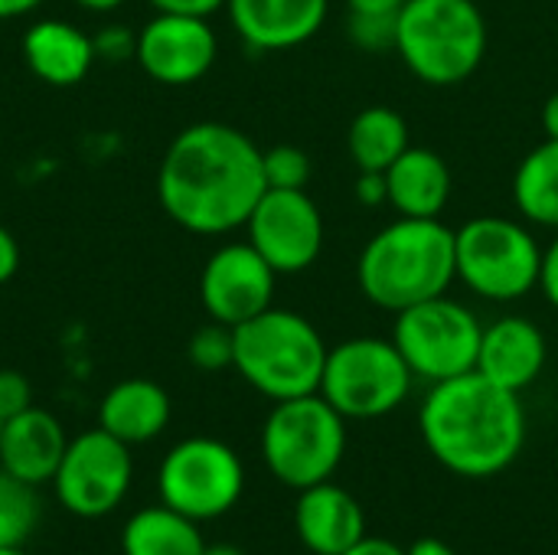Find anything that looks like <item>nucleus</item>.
Masks as SVG:
<instances>
[{
    "label": "nucleus",
    "mask_w": 558,
    "mask_h": 555,
    "mask_svg": "<svg viewBox=\"0 0 558 555\" xmlns=\"http://www.w3.org/2000/svg\"><path fill=\"white\" fill-rule=\"evenodd\" d=\"M262 147L222 121L183 128L157 170V200L186 232L226 236L245 229L265 193Z\"/></svg>",
    "instance_id": "obj_1"
},
{
    "label": "nucleus",
    "mask_w": 558,
    "mask_h": 555,
    "mask_svg": "<svg viewBox=\"0 0 558 555\" xmlns=\"http://www.w3.org/2000/svg\"><path fill=\"white\" fill-rule=\"evenodd\" d=\"M418 432L445 471L468 481L497 478L526 445L523 396L471 370L428 386L418 409Z\"/></svg>",
    "instance_id": "obj_2"
},
{
    "label": "nucleus",
    "mask_w": 558,
    "mask_h": 555,
    "mask_svg": "<svg viewBox=\"0 0 558 555\" xmlns=\"http://www.w3.org/2000/svg\"><path fill=\"white\" fill-rule=\"evenodd\" d=\"M454 285V229L445 219L396 216L366 239L356 258L360 294L392 317L422 301L451 294Z\"/></svg>",
    "instance_id": "obj_3"
},
{
    "label": "nucleus",
    "mask_w": 558,
    "mask_h": 555,
    "mask_svg": "<svg viewBox=\"0 0 558 555\" xmlns=\"http://www.w3.org/2000/svg\"><path fill=\"white\" fill-rule=\"evenodd\" d=\"M232 330H235L232 370L255 393H262L271 402L320 393V376L330 347L311 317L271 304L268 311Z\"/></svg>",
    "instance_id": "obj_4"
},
{
    "label": "nucleus",
    "mask_w": 558,
    "mask_h": 555,
    "mask_svg": "<svg viewBox=\"0 0 558 555\" xmlns=\"http://www.w3.org/2000/svg\"><path fill=\"white\" fill-rule=\"evenodd\" d=\"M396 56L432 88L468 82L487 56V20L474 0H409L396 23Z\"/></svg>",
    "instance_id": "obj_5"
},
{
    "label": "nucleus",
    "mask_w": 558,
    "mask_h": 555,
    "mask_svg": "<svg viewBox=\"0 0 558 555\" xmlns=\"http://www.w3.org/2000/svg\"><path fill=\"white\" fill-rule=\"evenodd\" d=\"M454 268L474 298L513 304L539 288L543 245L526 219L484 213L454 229Z\"/></svg>",
    "instance_id": "obj_6"
},
{
    "label": "nucleus",
    "mask_w": 558,
    "mask_h": 555,
    "mask_svg": "<svg viewBox=\"0 0 558 555\" xmlns=\"http://www.w3.org/2000/svg\"><path fill=\"white\" fill-rule=\"evenodd\" d=\"M347 455V419L320 396L271 402L262 425V461L291 491L333 481Z\"/></svg>",
    "instance_id": "obj_7"
},
{
    "label": "nucleus",
    "mask_w": 558,
    "mask_h": 555,
    "mask_svg": "<svg viewBox=\"0 0 558 555\" xmlns=\"http://www.w3.org/2000/svg\"><path fill=\"white\" fill-rule=\"evenodd\" d=\"M415 376L392 337H350L327 350L320 396L347 422L392 415L412 396Z\"/></svg>",
    "instance_id": "obj_8"
},
{
    "label": "nucleus",
    "mask_w": 558,
    "mask_h": 555,
    "mask_svg": "<svg viewBox=\"0 0 558 555\" xmlns=\"http://www.w3.org/2000/svg\"><path fill=\"white\" fill-rule=\"evenodd\" d=\"M481 337V317L451 294L405 307L392 324V343L409 363L415 383L428 386L477 370Z\"/></svg>",
    "instance_id": "obj_9"
},
{
    "label": "nucleus",
    "mask_w": 558,
    "mask_h": 555,
    "mask_svg": "<svg viewBox=\"0 0 558 555\" xmlns=\"http://www.w3.org/2000/svg\"><path fill=\"white\" fill-rule=\"evenodd\" d=\"M157 491L160 504H167L170 510L196 523H209L226 517L242 500L245 464L232 445L209 435H193L177 442L163 455Z\"/></svg>",
    "instance_id": "obj_10"
},
{
    "label": "nucleus",
    "mask_w": 558,
    "mask_h": 555,
    "mask_svg": "<svg viewBox=\"0 0 558 555\" xmlns=\"http://www.w3.org/2000/svg\"><path fill=\"white\" fill-rule=\"evenodd\" d=\"M134 481L131 448L105 429L69 438V448L52 478L56 500L78 520H101L121 507Z\"/></svg>",
    "instance_id": "obj_11"
},
{
    "label": "nucleus",
    "mask_w": 558,
    "mask_h": 555,
    "mask_svg": "<svg viewBox=\"0 0 558 555\" xmlns=\"http://www.w3.org/2000/svg\"><path fill=\"white\" fill-rule=\"evenodd\" d=\"M245 239L278 275H301L317 265L327 226L307 190H265L245 222Z\"/></svg>",
    "instance_id": "obj_12"
},
{
    "label": "nucleus",
    "mask_w": 558,
    "mask_h": 555,
    "mask_svg": "<svg viewBox=\"0 0 558 555\" xmlns=\"http://www.w3.org/2000/svg\"><path fill=\"white\" fill-rule=\"evenodd\" d=\"M278 272L248 239L219 245L199 272V301L209 321L239 327L275 304Z\"/></svg>",
    "instance_id": "obj_13"
},
{
    "label": "nucleus",
    "mask_w": 558,
    "mask_h": 555,
    "mask_svg": "<svg viewBox=\"0 0 558 555\" xmlns=\"http://www.w3.org/2000/svg\"><path fill=\"white\" fill-rule=\"evenodd\" d=\"M219 56V36L203 16L154 13L134 43V59L147 79L180 88L199 82Z\"/></svg>",
    "instance_id": "obj_14"
},
{
    "label": "nucleus",
    "mask_w": 558,
    "mask_h": 555,
    "mask_svg": "<svg viewBox=\"0 0 558 555\" xmlns=\"http://www.w3.org/2000/svg\"><path fill=\"white\" fill-rule=\"evenodd\" d=\"M226 13L252 52H288L324 29L330 0H226Z\"/></svg>",
    "instance_id": "obj_15"
},
{
    "label": "nucleus",
    "mask_w": 558,
    "mask_h": 555,
    "mask_svg": "<svg viewBox=\"0 0 558 555\" xmlns=\"http://www.w3.org/2000/svg\"><path fill=\"white\" fill-rule=\"evenodd\" d=\"M546 360H549V343L536 321L523 314H507L484 324L477 373L487 376L490 383L523 396L543 376Z\"/></svg>",
    "instance_id": "obj_16"
},
{
    "label": "nucleus",
    "mask_w": 558,
    "mask_h": 555,
    "mask_svg": "<svg viewBox=\"0 0 558 555\" xmlns=\"http://www.w3.org/2000/svg\"><path fill=\"white\" fill-rule=\"evenodd\" d=\"M294 533L311 555H343L366 536L360 500L333 481L298 491Z\"/></svg>",
    "instance_id": "obj_17"
},
{
    "label": "nucleus",
    "mask_w": 558,
    "mask_h": 555,
    "mask_svg": "<svg viewBox=\"0 0 558 555\" xmlns=\"http://www.w3.org/2000/svg\"><path fill=\"white\" fill-rule=\"evenodd\" d=\"M65 448H69V435L62 422L46 409L29 406L20 415L3 419L0 468L33 487L52 484Z\"/></svg>",
    "instance_id": "obj_18"
},
{
    "label": "nucleus",
    "mask_w": 558,
    "mask_h": 555,
    "mask_svg": "<svg viewBox=\"0 0 558 555\" xmlns=\"http://www.w3.org/2000/svg\"><path fill=\"white\" fill-rule=\"evenodd\" d=\"M20 52L26 69L52 88L78 85L92 72V62L98 59L95 39L69 20L33 23L20 39Z\"/></svg>",
    "instance_id": "obj_19"
},
{
    "label": "nucleus",
    "mask_w": 558,
    "mask_h": 555,
    "mask_svg": "<svg viewBox=\"0 0 558 555\" xmlns=\"http://www.w3.org/2000/svg\"><path fill=\"white\" fill-rule=\"evenodd\" d=\"M389 209L396 216L441 219L454 196V173L448 160L432 147H409L389 170Z\"/></svg>",
    "instance_id": "obj_20"
},
{
    "label": "nucleus",
    "mask_w": 558,
    "mask_h": 555,
    "mask_svg": "<svg viewBox=\"0 0 558 555\" xmlns=\"http://www.w3.org/2000/svg\"><path fill=\"white\" fill-rule=\"evenodd\" d=\"M170 396L154 379H121L98 406V429L128 448L154 442L170 425Z\"/></svg>",
    "instance_id": "obj_21"
},
{
    "label": "nucleus",
    "mask_w": 558,
    "mask_h": 555,
    "mask_svg": "<svg viewBox=\"0 0 558 555\" xmlns=\"http://www.w3.org/2000/svg\"><path fill=\"white\" fill-rule=\"evenodd\" d=\"M412 147V131L392 105H366L347 128V150L356 170L386 173Z\"/></svg>",
    "instance_id": "obj_22"
},
{
    "label": "nucleus",
    "mask_w": 558,
    "mask_h": 555,
    "mask_svg": "<svg viewBox=\"0 0 558 555\" xmlns=\"http://www.w3.org/2000/svg\"><path fill=\"white\" fill-rule=\"evenodd\" d=\"M513 206L533 229L558 232V141L543 137L513 170Z\"/></svg>",
    "instance_id": "obj_23"
},
{
    "label": "nucleus",
    "mask_w": 558,
    "mask_h": 555,
    "mask_svg": "<svg viewBox=\"0 0 558 555\" xmlns=\"http://www.w3.org/2000/svg\"><path fill=\"white\" fill-rule=\"evenodd\" d=\"M124 555H203L206 540L199 523L170 510L167 504L137 510L121 530Z\"/></svg>",
    "instance_id": "obj_24"
},
{
    "label": "nucleus",
    "mask_w": 558,
    "mask_h": 555,
    "mask_svg": "<svg viewBox=\"0 0 558 555\" xmlns=\"http://www.w3.org/2000/svg\"><path fill=\"white\" fill-rule=\"evenodd\" d=\"M39 523V494L33 484L0 468V546H23Z\"/></svg>",
    "instance_id": "obj_25"
},
{
    "label": "nucleus",
    "mask_w": 558,
    "mask_h": 555,
    "mask_svg": "<svg viewBox=\"0 0 558 555\" xmlns=\"http://www.w3.org/2000/svg\"><path fill=\"white\" fill-rule=\"evenodd\" d=\"M186 357L199 373L232 370V363H235V330L219 324V321H209V324L196 327L190 343H186Z\"/></svg>",
    "instance_id": "obj_26"
},
{
    "label": "nucleus",
    "mask_w": 558,
    "mask_h": 555,
    "mask_svg": "<svg viewBox=\"0 0 558 555\" xmlns=\"http://www.w3.org/2000/svg\"><path fill=\"white\" fill-rule=\"evenodd\" d=\"M262 170L268 190H307L311 183V157L298 144H275L262 150Z\"/></svg>",
    "instance_id": "obj_27"
},
{
    "label": "nucleus",
    "mask_w": 558,
    "mask_h": 555,
    "mask_svg": "<svg viewBox=\"0 0 558 555\" xmlns=\"http://www.w3.org/2000/svg\"><path fill=\"white\" fill-rule=\"evenodd\" d=\"M399 16H360L347 13V36L363 52H396Z\"/></svg>",
    "instance_id": "obj_28"
},
{
    "label": "nucleus",
    "mask_w": 558,
    "mask_h": 555,
    "mask_svg": "<svg viewBox=\"0 0 558 555\" xmlns=\"http://www.w3.org/2000/svg\"><path fill=\"white\" fill-rule=\"evenodd\" d=\"M33 406L29 379L16 370H0V419H13Z\"/></svg>",
    "instance_id": "obj_29"
},
{
    "label": "nucleus",
    "mask_w": 558,
    "mask_h": 555,
    "mask_svg": "<svg viewBox=\"0 0 558 555\" xmlns=\"http://www.w3.org/2000/svg\"><path fill=\"white\" fill-rule=\"evenodd\" d=\"M92 39H95V56L111 59V62L134 56V43H137V36H131L124 26H108V29H101V36H92Z\"/></svg>",
    "instance_id": "obj_30"
},
{
    "label": "nucleus",
    "mask_w": 558,
    "mask_h": 555,
    "mask_svg": "<svg viewBox=\"0 0 558 555\" xmlns=\"http://www.w3.org/2000/svg\"><path fill=\"white\" fill-rule=\"evenodd\" d=\"M353 196L363 209H376V206H389V186H386V173H373V170H360Z\"/></svg>",
    "instance_id": "obj_31"
},
{
    "label": "nucleus",
    "mask_w": 558,
    "mask_h": 555,
    "mask_svg": "<svg viewBox=\"0 0 558 555\" xmlns=\"http://www.w3.org/2000/svg\"><path fill=\"white\" fill-rule=\"evenodd\" d=\"M147 3L154 7V13H180V16H203V20L226 10V0H147Z\"/></svg>",
    "instance_id": "obj_32"
},
{
    "label": "nucleus",
    "mask_w": 558,
    "mask_h": 555,
    "mask_svg": "<svg viewBox=\"0 0 558 555\" xmlns=\"http://www.w3.org/2000/svg\"><path fill=\"white\" fill-rule=\"evenodd\" d=\"M549 307L558 311V232L549 245H543V268H539V288H536Z\"/></svg>",
    "instance_id": "obj_33"
},
{
    "label": "nucleus",
    "mask_w": 558,
    "mask_h": 555,
    "mask_svg": "<svg viewBox=\"0 0 558 555\" xmlns=\"http://www.w3.org/2000/svg\"><path fill=\"white\" fill-rule=\"evenodd\" d=\"M343 3L347 13H360V16H399L409 0H343Z\"/></svg>",
    "instance_id": "obj_34"
},
{
    "label": "nucleus",
    "mask_w": 558,
    "mask_h": 555,
    "mask_svg": "<svg viewBox=\"0 0 558 555\" xmlns=\"http://www.w3.org/2000/svg\"><path fill=\"white\" fill-rule=\"evenodd\" d=\"M20 268V245L10 229L0 226V285H7Z\"/></svg>",
    "instance_id": "obj_35"
},
{
    "label": "nucleus",
    "mask_w": 558,
    "mask_h": 555,
    "mask_svg": "<svg viewBox=\"0 0 558 555\" xmlns=\"http://www.w3.org/2000/svg\"><path fill=\"white\" fill-rule=\"evenodd\" d=\"M343 555H405V550L399 543L386 540V536H369L366 533L356 546H350Z\"/></svg>",
    "instance_id": "obj_36"
},
{
    "label": "nucleus",
    "mask_w": 558,
    "mask_h": 555,
    "mask_svg": "<svg viewBox=\"0 0 558 555\" xmlns=\"http://www.w3.org/2000/svg\"><path fill=\"white\" fill-rule=\"evenodd\" d=\"M405 555H458L451 543L438 540V536H422L412 546H405Z\"/></svg>",
    "instance_id": "obj_37"
},
{
    "label": "nucleus",
    "mask_w": 558,
    "mask_h": 555,
    "mask_svg": "<svg viewBox=\"0 0 558 555\" xmlns=\"http://www.w3.org/2000/svg\"><path fill=\"white\" fill-rule=\"evenodd\" d=\"M539 124H543V134H546V137L558 141V92H553V95L546 98Z\"/></svg>",
    "instance_id": "obj_38"
},
{
    "label": "nucleus",
    "mask_w": 558,
    "mask_h": 555,
    "mask_svg": "<svg viewBox=\"0 0 558 555\" xmlns=\"http://www.w3.org/2000/svg\"><path fill=\"white\" fill-rule=\"evenodd\" d=\"M46 0H0V20H16L33 13L36 7H43Z\"/></svg>",
    "instance_id": "obj_39"
},
{
    "label": "nucleus",
    "mask_w": 558,
    "mask_h": 555,
    "mask_svg": "<svg viewBox=\"0 0 558 555\" xmlns=\"http://www.w3.org/2000/svg\"><path fill=\"white\" fill-rule=\"evenodd\" d=\"M75 3L85 7V10H92V13H108V10H118L128 0H75Z\"/></svg>",
    "instance_id": "obj_40"
},
{
    "label": "nucleus",
    "mask_w": 558,
    "mask_h": 555,
    "mask_svg": "<svg viewBox=\"0 0 558 555\" xmlns=\"http://www.w3.org/2000/svg\"><path fill=\"white\" fill-rule=\"evenodd\" d=\"M203 555H245L239 546H232V543H213V546H206V553Z\"/></svg>",
    "instance_id": "obj_41"
},
{
    "label": "nucleus",
    "mask_w": 558,
    "mask_h": 555,
    "mask_svg": "<svg viewBox=\"0 0 558 555\" xmlns=\"http://www.w3.org/2000/svg\"><path fill=\"white\" fill-rule=\"evenodd\" d=\"M0 555H29V553H23V546H0Z\"/></svg>",
    "instance_id": "obj_42"
},
{
    "label": "nucleus",
    "mask_w": 558,
    "mask_h": 555,
    "mask_svg": "<svg viewBox=\"0 0 558 555\" xmlns=\"http://www.w3.org/2000/svg\"><path fill=\"white\" fill-rule=\"evenodd\" d=\"M0 429H3V419H0Z\"/></svg>",
    "instance_id": "obj_43"
}]
</instances>
